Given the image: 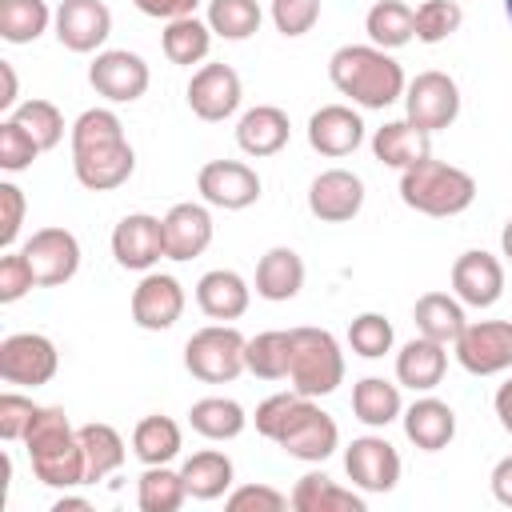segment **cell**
<instances>
[{
	"label": "cell",
	"mask_w": 512,
	"mask_h": 512,
	"mask_svg": "<svg viewBox=\"0 0 512 512\" xmlns=\"http://www.w3.org/2000/svg\"><path fill=\"white\" fill-rule=\"evenodd\" d=\"M328 80L340 96H348L360 108H388L404 100V68L376 44H344L328 56Z\"/></svg>",
	"instance_id": "1"
},
{
	"label": "cell",
	"mask_w": 512,
	"mask_h": 512,
	"mask_svg": "<svg viewBox=\"0 0 512 512\" xmlns=\"http://www.w3.org/2000/svg\"><path fill=\"white\" fill-rule=\"evenodd\" d=\"M400 200L424 216H460L476 200V180L472 172L428 156L400 172Z\"/></svg>",
	"instance_id": "2"
},
{
	"label": "cell",
	"mask_w": 512,
	"mask_h": 512,
	"mask_svg": "<svg viewBox=\"0 0 512 512\" xmlns=\"http://www.w3.org/2000/svg\"><path fill=\"white\" fill-rule=\"evenodd\" d=\"M288 384L312 400H320L344 384V352L328 328H292Z\"/></svg>",
	"instance_id": "3"
},
{
	"label": "cell",
	"mask_w": 512,
	"mask_h": 512,
	"mask_svg": "<svg viewBox=\"0 0 512 512\" xmlns=\"http://www.w3.org/2000/svg\"><path fill=\"white\" fill-rule=\"evenodd\" d=\"M244 348H248V336H240L232 324H208L200 332L188 336L184 344V368L204 380V384H232L240 372H248L244 364Z\"/></svg>",
	"instance_id": "4"
},
{
	"label": "cell",
	"mask_w": 512,
	"mask_h": 512,
	"mask_svg": "<svg viewBox=\"0 0 512 512\" xmlns=\"http://www.w3.org/2000/svg\"><path fill=\"white\" fill-rule=\"evenodd\" d=\"M272 444H280L284 456H292V460L324 464L340 448V428H336V420L312 396H300L292 416H288V424L280 428V436Z\"/></svg>",
	"instance_id": "5"
},
{
	"label": "cell",
	"mask_w": 512,
	"mask_h": 512,
	"mask_svg": "<svg viewBox=\"0 0 512 512\" xmlns=\"http://www.w3.org/2000/svg\"><path fill=\"white\" fill-rule=\"evenodd\" d=\"M60 352L44 332H12L0 340V376L16 388H40L56 376Z\"/></svg>",
	"instance_id": "6"
},
{
	"label": "cell",
	"mask_w": 512,
	"mask_h": 512,
	"mask_svg": "<svg viewBox=\"0 0 512 512\" xmlns=\"http://www.w3.org/2000/svg\"><path fill=\"white\" fill-rule=\"evenodd\" d=\"M404 116L424 128V132H440L460 116V88L448 72H420L416 80H408L404 88Z\"/></svg>",
	"instance_id": "7"
},
{
	"label": "cell",
	"mask_w": 512,
	"mask_h": 512,
	"mask_svg": "<svg viewBox=\"0 0 512 512\" xmlns=\"http://www.w3.org/2000/svg\"><path fill=\"white\" fill-rule=\"evenodd\" d=\"M88 84L108 104H132V100H140L148 92L152 72L144 64V56H136V52H128V48H104L88 64Z\"/></svg>",
	"instance_id": "8"
},
{
	"label": "cell",
	"mask_w": 512,
	"mask_h": 512,
	"mask_svg": "<svg viewBox=\"0 0 512 512\" xmlns=\"http://www.w3.org/2000/svg\"><path fill=\"white\" fill-rule=\"evenodd\" d=\"M20 252L32 264L36 288H60L80 272V240L68 228H36Z\"/></svg>",
	"instance_id": "9"
},
{
	"label": "cell",
	"mask_w": 512,
	"mask_h": 512,
	"mask_svg": "<svg viewBox=\"0 0 512 512\" xmlns=\"http://www.w3.org/2000/svg\"><path fill=\"white\" fill-rule=\"evenodd\" d=\"M456 360L472 376H496L512 368V320H476L452 344Z\"/></svg>",
	"instance_id": "10"
},
{
	"label": "cell",
	"mask_w": 512,
	"mask_h": 512,
	"mask_svg": "<svg viewBox=\"0 0 512 512\" xmlns=\"http://www.w3.org/2000/svg\"><path fill=\"white\" fill-rule=\"evenodd\" d=\"M196 192L208 208L240 212L260 200V176L244 160H208L196 176Z\"/></svg>",
	"instance_id": "11"
},
{
	"label": "cell",
	"mask_w": 512,
	"mask_h": 512,
	"mask_svg": "<svg viewBox=\"0 0 512 512\" xmlns=\"http://www.w3.org/2000/svg\"><path fill=\"white\" fill-rule=\"evenodd\" d=\"M112 256L128 272H152L160 260H168V252H164V220L148 216V212H128L112 228Z\"/></svg>",
	"instance_id": "12"
},
{
	"label": "cell",
	"mask_w": 512,
	"mask_h": 512,
	"mask_svg": "<svg viewBox=\"0 0 512 512\" xmlns=\"http://www.w3.org/2000/svg\"><path fill=\"white\" fill-rule=\"evenodd\" d=\"M344 472L360 492H392L400 484V452L384 436H356L344 448Z\"/></svg>",
	"instance_id": "13"
},
{
	"label": "cell",
	"mask_w": 512,
	"mask_h": 512,
	"mask_svg": "<svg viewBox=\"0 0 512 512\" xmlns=\"http://www.w3.org/2000/svg\"><path fill=\"white\" fill-rule=\"evenodd\" d=\"M240 96L244 88L232 64H200L188 80V108L208 124L228 120L240 108Z\"/></svg>",
	"instance_id": "14"
},
{
	"label": "cell",
	"mask_w": 512,
	"mask_h": 512,
	"mask_svg": "<svg viewBox=\"0 0 512 512\" xmlns=\"http://www.w3.org/2000/svg\"><path fill=\"white\" fill-rule=\"evenodd\" d=\"M184 316V288L168 272H144L132 288V320L144 332H168Z\"/></svg>",
	"instance_id": "15"
},
{
	"label": "cell",
	"mask_w": 512,
	"mask_h": 512,
	"mask_svg": "<svg viewBox=\"0 0 512 512\" xmlns=\"http://www.w3.org/2000/svg\"><path fill=\"white\" fill-rule=\"evenodd\" d=\"M72 172L76 180L88 188V192H112L120 184L132 180L136 172V152L124 140H112V144H96V148H80L72 152Z\"/></svg>",
	"instance_id": "16"
},
{
	"label": "cell",
	"mask_w": 512,
	"mask_h": 512,
	"mask_svg": "<svg viewBox=\"0 0 512 512\" xmlns=\"http://www.w3.org/2000/svg\"><path fill=\"white\" fill-rule=\"evenodd\" d=\"M504 292V264L484 252V248H468L456 256L452 264V296L468 308H492Z\"/></svg>",
	"instance_id": "17"
},
{
	"label": "cell",
	"mask_w": 512,
	"mask_h": 512,
	"mask_svg": "<svg viewBox=\"0 0 512 512\" xmlns=\"http://www.w3.org/2000/svg\"><path fill=\"white\" fill-rule=\"evenodd\" d=\"M52 28L68 52H96L112 36V12L104 0H60Z\"/></svg>",
	"instance_id": "18"
},
{
	"label": "cell",
	"mask_w": 512,
	"mask_h": 512,
	"mask_svg": "<svg viewBox=\"0 0 512 512\" xmlns=\"http://www.w3.org/2000/svg\"><path fill=\"white\" fill-rule=\"evenodd\" d=\"M364 208V180L348 168H328L308 184V212L324 224H348Z\"/></svg>",
	"instance_id": "19"
},
{
	"label": "cell",
	"mask_w": 512,
	"mask_h": 512,
	"mask_svg": "<svg viewBox=\"0 0 512 512\" xmlns=\"http://www.w3.org/2000/svg\"><path fill=\"white\" fill-rule=\"evenodd\" d=\"M308 144L320 156H348L364 144V120L352 104H324L308 116Z\"/></svg>",
	"instance_id": "20"
},
{
	"label": "cell",
	"mask_w": 512,
	"mask_h": 512,
	"mask_svg": "<svg viewBox=\"0 0 512 512\" xmlns=\"http://www.w3.org/2000/svg\"><path fill=\"white\" fill-rule=\"evenodd\" d=\"M160 220H164V252H168V260H196L212 244L216 224H212L208 204L184 200V204H172Z\"/></svg>",
	"instance_id": "21"
},
{
	"label": "cell",
	"mask_w": 512,
	"mask_h": 512,
	"mask_svg": "<svg viewBox=\"0 0 512 512\" xmlns=\"http://www.w3.org/2000/svg\"><path fill=\"white\" fill-rule=\"evenodd\" d=\"M196 304H200V312H204L208 320L228 324V320H240V316L248 312L252 288H248V280H244L240 272H232V268H212V272H204V276L196 280Z\"/></svg>",
	"instance_id": "22"
},
{
	"label": "cell",
	"mask_w": 512,
	"mask_h": 512,
	"mask_svg": "<svg viewBox=\"0 0 512 512\" xmlns=\"http://www.w3.org/2000/svg\"><path fill=\"white\" fill-rule=\"evenodd\" d=\"M372 156L380 164L404 172V168H412V164H420V160L432 156V132L416 128L408 116L404 120H388V124H380L372 132Z\"/></svg>",
	"instance_id": "23"
},
{
	"label": "cell",
	"mask_w": 512,
	"mask_h": 512,
	"mask_svg": "<svg viewBox=\"0 0 512 512\" xmlns=\"http://www.w3.org/2000/svg\"><path fill=\"white\" fill-rule=\"evenodd\" d=\"M292 136V124H288V112L276 108V104H256L240 116L236 124V144L244 156H276Z\"/></svg>",
	"instance_id": "24"
},
{
	"label": "cell",
	"mask_w": 512,
	"mask_h": 512,
	"mask_svg": "<svg viewBox=\"0 0 512 512\" xmlns=\"http://www.w3.org/2000/svg\"><path fill=\"white\" fill-rule=\"evenodd\" d=\"M400 420H404V436H408L420 452H440V448H448L452 436H456V412H452L444 400H436V396H420L416 404L404 408Z\"/></svg>",
	"instance_id": "25"
},
{
	"label": "cell",
	"mask_w": 512,
	"mask_h": 512,
	"mask_svg": "<svg viewBox=\"0 0 512 512\" xmlns=\"http://www.w3.org/2000/svg\"><path fill=\"white\" fill-rule=\"evenodd\" d=\"M300 288H304V260H300V252L284 248V244L268 248L260 256V264H256V296H264L272 304H284Z\"/></svg>",
	"instance_id": "26"
},
{
	"label": "cell",
	"mask_w": 512,
	"mask_h": 512,
	"mask_svg": "<svg viewBox=\"0 0 512 512\" xmlns=\"http://www.w3.org/2000/svg\"><path fill=\"white\" fill-rule=\"evenodd\" d=\"M444 368H448V352L428 336H416L396 352V380L412 392H432L444 380Z\"/></svg>",
	"instance_id": "27"
},
{
	"label": "cell",
	"mask_w": 512,
	"mask_h": 512,
	"mask_svg": "<svg viewBox=\"0 0 512 512\" xmlns=\"http://www.w3.org/2000/svg\"><path fill=\"white\" fill-rule=\"evenodd\" d=\"M412 320H416V332L436 340V344H456L460 332L468 328V316H464V304L448 292H424L412 308Z\"/></svg>",
	"instance_id": "28"
},
{
	"label": "cell",
	"mask_w": 512,
	"mask_h": 512,
	"mask_svg": "<svg viewBox=\"0 0 512 512\" xmlns=\"http://www.w3.org/2000/svg\"><path fill=\"white\" fill-rule=\"evenodd\" d=\"M180 476H184L192 500H220V496L232 492L236 468H232V460H228L224 452L204 448V452H192V456L180 464Z\"/></svg>",
	"instance_id": "29"
},
{
	"label": "cell",
	"mask_w": 512,
	"mask_h": 512,
	"mask_svg": "<svg viewBox=\"0 0 512 512\" xmlns=\"http://www.w3.org/2000/svg\"><path fill=\"white\" fill-rule=\"evenodd\" d=\"M288 500L296 512H364V496L352 488H340L324 472H304Z\"/></svg>",
	"instance_id": "30"
},
{
	"label": "cell",
	"mask_w": 512,
	"mask_h": 512,
	"mask_svg": "<svg viewBox=\"0 0 512 512\" xmlns=\"http://www.w3.org/2000/svg\"><path fill=\"white\" fill-rule=\"evenodd\" d=\"M352 412L360 424L368 428H388L392 420L404 416V400H400V384L384 380V376H364L352 388Z\"/></svg>",
	"instance_id": "31"
},
{
	"label": "cell",
	"mask_w": 512,
	"mask_h": 512,
	"mask_svg": "<svg viewBox=\"0 0 512 512\" xmlns=\"http://www.w3.org/2000/svg\"><path fill=\"white\" fill-rule=\"evenodd\" d=\"M364 32H368V44L384 52L404 48L408 40H416V8H408L404 0H376L364 16Z\"/></svg>",
	"instance_id": "32"
},
{
	"label": "cell",
	"mask_w": 512,
	"mask_h": 512,
	"mask_svg": "<svg viewBox=\"0 0 512 512\" xmlns=\"http://www.w3.org/2000/svg\"><path fill=\"white\" fill-rule=\"evenodd\" d=\"M76 436H80V448H84V472H88V484L112 476V472L124 464V456H128L124 436H120L112 424L92 420V424H80Z\"/></svg>",
	"instance_id": "33"
},
{
	"label": "cell",
	"mask_w": 512,
	"mask_h": 512,
	"mask_svg": "<svg viewBox=\"0 0 512 512\" xmlns=\"http://www.w3.org/2000/svg\"><path fill=\"white\" fill-rule=\"evenodd\" d=\"M184 448V432L172 416H144L136 428H132V456L148 468V464H168L176 460Z\"/></svg>",
	"instance_id": "34"
},
{
	"label": "cell",
	"mask_w": 512,
	"mask_h": 512,
	"mask_svg": "<svg viewBox=\"0 0 512 512\" xmlns=\"http://www.w3.org/2000/svg\"><path fill=\"white\" fill-rule=\"evenodd\" d=\"M188 424L204 440H236L244 432L248 416L232 396H204V400H196L188 408Z\"/></svg>",
	"instance_id": "35"
},
{
	"label": "cell",
	"mask_w": 512,
	"mask_h": 512,
	"mask_svg": "<svg viewBox=\"0 0 512 512\" xmlns=\"http://www.w3.org/2000/svg\"><path fill=\"white\" fill-rule=\"evenodd\" d=\"M56 12L48 0H0V40L4 44H32L48 32Z\"/></svg>",
	"instance_id": "36"
},
{
	"label": "cell",
	"mask_w": 512,
	"mask_h": 512,
	"mask_svg": "<svg viewBox=\"0 0 512 512\" xmlns=\"http://www.w3.org/2000/svg\"><path fill=\"white\" fill-rule=\"evenodd\" d=\"M160 48H164V56H168L172 64L192 68V64H200V60L208 56V48H212V28H208V20H196V16L168 20V24H164V36H160Z\"/></svg>",
	"instance_id": "37"
},
{
	"label": "cell",
	"mask_w": 512,
	"mask_h": 512,
	"mask_svg": "<svg viewBox=\"0 0 512 512\" xmlns=\"http://www.w3.org/2000/svg\"><path fill=\"white\" fill-rule=\"evenodd\" d=\"M184 500H188V484L176 468H168V464H148L144 468V476L136 484L140 512H176V508H184Z\"/></svg>",
	"instance_id": "38"
},
{
	"label": "cell",
	"mask_w": 512,
	"mask_h": 512,
	"mask_svg": "<svg viewBox=\"0 0 512 512\" xmlns=\"http://www.w3.org/2000/svg\"><path fill=\"white\" fill-rule=\"evenodd\" d=\"M244 364H248V372L260 376V380H288V364H292V328H288V332L272 328V332L252 336L248 348H244Z\"/></svg>",
	"instance_id": "39"
},
{
	"label": "cell",
	"mask_w": 512,
	"mask_h": 512,
	"mask_svg": "<svg viewBox=\"0 0 512 512\" xmlns=\"http://www.w3.org/2000/svg\"><path fill=\"white\" fill-rule=\"evenodd\" d=\"M260 4L256 0H208V28L220 40H248L260 32Z\"/></svg>",
	"instance_id": "40"
},
{
	"label": "cell",
	"mask_w": 512,
	"mask_h": 512,
	"mask_svg": "<svg viewBox=\"0 0 512 512\" xmlns=\"http://www.w3.org/2000/svg\"><path fill=\"white\" fill-rule=\"evenodd\" d=\"M8 116L40 144V152H48V148H56L64 140V116H60V108L52 100H24Z\"/></svg>",
	"instance_id": "41"
},
{
	"label": "cell",
	"mask_w": 512,
	"mask_h": 512,
	"mask_svg": "<svg viewBox=\"0 0 512 512\" xmlns=\"http://www.w3.org/2000/svg\"><path fill=\"white\" fill-rule=\"evenodd\" d=\"M392 320L380 316V312H360L352 324H348V348L364 360H380L384 352H392Z\"/></svg>",
	"instance_id": "42"
},
{
	"label": "cell",
	"mask_w": 512,
	"mask_h": 512,
	"mask_svg": "<svg viewBox=\"0 0 512 512\" xmlns=\"http://www.w3.org/2000/svg\"><path fill=\"white\" fill-rule=\"evenodd\" d=\"M68 140H72V152L80 148H96V144H112V140H124V124L112 108H84L76 116V124L68 128Z\"/></svg>",
	"instance_id": "43"
},
{
	"label": "cell",
	"mask_w": 512,
	"mask_h": 512,
	"mask_svg": "<svg viewBox=\"0 0 512 512\" xmlns=\"http://www.w3.org/2000/svg\"><path fill=\"white\" fill-rule=\"evenodd\" d=\"M464 8L456 0H424L416 8V40L420 44H444L452 32H460Z\"/></svg>",
	"instance_id": "44"
},
{
	"label": "cell",
	"mask_w": 512,
	"mask_h": 512,
	"mask_svg": "<svg viewBox=\"0 0 512 512\" xmlns=\"http://www.w3.org/2000/svg\"><path fill=\"white\" fill-rule=\"evenodd\" d=\"M36 156H40V144L8 116V120L0 124V168H4V172H24Z\"/></svg>",
	"instance_id": "45"
},
{
	"label": "cell",
	"mask_w": 512,
	"mask_h": 512,
	"mask_svg": "<svg viewBox=\"0 0 512 512\" xmlns=\"http://www.w3.org/2000/svg\"><path fill=\"white\" fill-rule=\"evenodd\" d=\"M320 20V0H272V24L280 36H304Z\"/></svg>",
	"instance_id": "46"
},
{
	"label": "cell",
	"mask_w": 512,
	"mask_h": 512,
	"mask_svg": "<svg viewBox=\"0 0 512 512\" xmlns=\"http://www.w3.org/2000/svg\"><path fill=\"white\" fill-rule=\"evenodd\" d=\"M32 288H36V276H32V264L24 260V252H4L0 256V304H16Z\"/></svg>",
	"instance_id": "47"
},
{
	"label": "cell",
	"mask_w": 512,
	"mask_h": 512,
	"mask_svg": "<svg viewBox=\"0 0 512 512\" xmlns=\"http://www.w3.org/2000/svg\"><path fill=\"white\" fill-rule=\"evenodd\" d=\"M224 504L232 512H248V508H256V512H284L292 500L280 488H272V484H240V488H232L224 496Z\"/></svg>",
	"instance_id": "48"
},
{
	"label": "cell",
	"mask_w": 512,
	"mask_h": 512,
	"mask_svg": "<svg viewBox=\"0 0 512 512\" xmlns=\"http://www.w3.org/2000/svg\"><path fill=\"white\" fill-rule=\"evenodd\" d=\"M36 408H40V404H32L28 396L4 392V396H0V436H4V440H24V432H28L32 416H36Z\"/></svg>",
	"instance_id": "49"
},
{
	"label": "cell",
	"mask_w": 512,
	"mask_h": 512,
	"mask_svg": "<svg viewBox=\"0 0 512 512\" xmlns=\"http://www.w3.org/2000/svg\"><path fill=\"white\" fill-rule=\"evenodd\" d=\"M24 212H28L24 192H20L12 180H4V184H0V248H12V244H16L20 224H24Z\"/></svg>",
	"instance_id": "50"
},
{
	"label": "cell",
	"mask_w": 512,
	"mask_h": 512,
	"mask_svg": "<svg viewBox=\"0 0 512 512\" xmlns=\"http://www.w3.org/2000/svg\"><path fill=\"white\" fill-rule=\"evenodd\" d=\"M144 16H152V20H180V16H196V4L200 0H132Z\"/></svg>",
	"instance_id": "51"
},
{
	"label": "cell",
	"mask_w": 512,
	"mask_h": 512,
	"mask_svg": "<svg viewBox=\"0 0 512 512\" xmlns=\"http://www.w3.org/2000/svg\"><path fill=\"white\" fill-rule=\"evenodd\" d=\"M492 496H496L504 508H512V456L496 460V468H492Z\"/></svg>",
	"instance_id": "52"
},
{
	"label": "cell",
	"mask_w": 512,
	"mask_h": 512,
	"mask_svg": "<svg viewBox=\"0 0 512 512\" xmlns=\"http://www.w3.org/2000/svg\"><path fill=\"white\" fill-rule=\"evenodd\" d=\"M492 408H496V416H500V428L512 436V376L496 388V396H492Z\"/></svg>",
	"instance_id": "53"
},
{
	"label": "cell",
	"mask_w": 512,
	"mask_h": 512,
	"mask_svg": "<svg viewBox=\"0 0 512 512\" xmlns=\"http://www.w3.org/2000/svg\"><path fill=\"white\" fill-rule=\"evenodd\" d=\"M0 80H4V92H0V108L12 112L16 108V68L8 60H0Z\"/></svg>",
	"instance_id": "54"
},
{
	"label": "cell",
	"mask_w": 512,
	"mask_h": 512,
	"mask_svg": "<svg viewBox=\"0 0 512 512\" xmlns=\"http://www.w3.org/2000/svg\"><path fill=\"white\" fill-rule=\"evenodd\" d=\"M68 508H80V512H84L88 500H84V496H60V500L52 504V512H68Z\"/></svg>",
	"instance_id": "55"
},
{
	"label": "cell",
	"mask_w": 512,
	"mask_h": 512,
	"mask_svg": "<svg viewBox=\"0 0 512 512\" xmlns=\"http://www.w3.org/2000/svg\"><path fill=\"white\" fill-rule=\"evenodd\" d=\"M500 248H504V256L512 260V216H508V224H504V232H500Z\"/></svg>",
	"instance_id": "56"
},
{
	"label": "cell",
	"mask_w": 512,
	"mask_h": 512,
	"mask_svg": "<svg viewBox=\"0 0 512 512\" xmlns=\"http://www.w3.org/2000/svg\"><path fill=\"white\" fill-rule=\"evenodd\" d=\"M504 16H508V24H512V0H504Z\"/></svg>",
	"instance_id": "57"
}]
</instances>
